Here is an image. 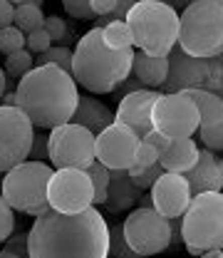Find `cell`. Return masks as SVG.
Returning <instances> with one entry per match:
<instances>
[{
  "label": "cell",
  "instance_id": "2e32d148",
  "mask_svg": "<svg viewBox=\"0 0 223 258\" xmlns=\"http://www.w3.org/2000/svg\"><path fill=\"white\" fill-rule=\"evenodd\" d=\"M159 90H136L131 95L122 97L119 99V107L114 109V122L119 124H127L129 129L136 132L139 139H144L146 132H152V109H154V102L159 99Z\"/></svg>",
  "mask_w": 223,
  "mask_h": 258
},
{
  "label": "cell",
  "instance_id": "5bb4252c",
  "mask_svg": "<svg viewBox=\"0 0 223 258\" xmlns=\"http://www.w3.org/2000/svg\"><path fill=\"white\" fill-rule=\"evenodd\" d=\"M139 137L134 129H129L127 124H109L107 129H102L95 139V159L99 164H104L109 171L114 169H129L134 164L136 149H139Z\"/></svg>",
  "mask_w": 223,
  "mask_h": 258
},
{
  "label": "cell",
  "instance_id": "4316f807",
  "mask_svg": "<svg viewBox=\"0 0 223 258\" xmlns=\"http://www.w3.org/2000/svg\"><path fill=\"white\" fill-rule=\"evenodd\" d=\"M85 171H87V176L92 179V189H95L92 206H104V201H107V189H109V169L95 159Z\"/></svg>",
  "mask_w": 223,
  "mask_h": 258
},
{
  "label": "cell",
  "instance_id": "836d02e7",
  "mask_svg": "<svg viewBox=\"0 0 223 258\" xmlns=\"http://www.w3.org/2000/svg\"><path fill=\"white\" fill-rule=\"evenodd\" d=\"M15 231V211L8 206V201L0 194V243H5Z\"/></svg>",
  "mask_w": 223,
  "mask_h": 258
},
{
  "label": "cell",
  "instance_id": "484cf974",
  "mask_svg": "<svg viewBox=\"0 0 223 258\" xmlns=\"http://www.w3.org/2000/svg\"><path fill=\"white\" fill-rule=\"evenodd\" d=\"M42 23H45L42 8H35V5H28V3H18V5H15V20H13V25H15L18 30H23L28 35L30 30L42 28Z\"/></svg>",
  "mask_w": 223,
  "mask_h": 258
},
{
  "label": "cell",
  "instance_id": "d4e9b609",
  "mask_svg": "<svg viewBox=\"0 0 223 258\" xmlns=\"http://www.w3.org/2000/svg\"><path fill=\"white\" fill-rule=\"evenodd\" d=\"M42 64L60 67L62 72L72 75V50H69L67 45H52V47H47L45 52L35 55V67H42Z\"/></svg>",
  "mask_w": 223,
  "mask_h": 258
},
{
  "label": "cell",
  "instance_id": "8fae6325",
  "mask_svg": "<svg viewBox=\"0 0 223 258\" xmlns=\"http://www.w3.org/2000/svg\"><path fill=\"white\" fill-rule=\"evenodd\" d=\"M152 124L169 139H189L198 132V107L184 92L159 95L152 109Z\"/></svg>",
  "mask_w": 223,
  "mask_h": 258
},
{
  "label": "cell",
  "instance_id": "816d5d0a",
  "mask_svg": "<svg viewBox=\"0 0 223 258\" xmlns=\"http://www.w3.org/2000/svg\"><path fill=\"white\" fill-rule=\"evenodd\" d=\"M218 157V164H221V169H223V154H216Z\"/></svg>",
  "mask_w": 223,
  "mask_h": 258
},
{
  "label": "cell",
  "instance_id": "c3c4849f",
  "mask_svg": "<svg viewBox=\"0 0 223 258\" xmlns=\"http://www.w3.org/2000/svg\"><path fill=\"white\" fill-rule=\"evenodd\" d=\"M23 3H28V5H35V8H42V3H45V0H23Z\"/></svg>",
  "mask_w": 223,
  "mask_h": 258
},
{
  "label": "cell",
  "instance_id": "ffe728a7",
  "mask_svg": "<svg viewBox=\"0 0 223 258\" xmlns=\"http://www.w3.org/2000/svg\"><path fill=\"white\" fill-rule=\"evenodd\" d=\"M198 144L189 139H171V144L159 154V166L166 174H186L198 161Z\"/></svg>",
  "mask_w": 223,
  "mask_h": 258
},
{
  "label": "cell",
  "instance_id": "5b68a950",
  "mask_svg": "<svg viewBox=\"0 0 223 258\" xmlns=\"http://www.w3.org/2000/svg\"><path fill=\"white\" fill-rule=\"evenodd\" d=\"M179 47L193 57L223 55V0H193L181 10Z\"/></svg>",
  "mask_w": 223,
  "mask_h": 258
},
{
  "label": "cell",
  "instance_id": "ee69618b",
  "mask_svg": "<svg viewBox=\"0 0 223 258\" xmlns=\"http://www.w3.org/2000/svg\"><path fill=\"white\" fill-rule=\"evenodd\" d=\"M0 104H5V107H15V90H5V95L0 99Z\"/></svg>",
  "mask_w": 223,
  "mask_h": 258
},
{
  "label": "cell",
  "instance_id": "4dcf8cb0",
  "mask_svg": "<svg viewBox=\"0 0 223 258\" xmlns=\"http://www.w3.org/2000/svg\"><path fill=\"white\" fill-rule=\"evenodd\" d=\"M154 164H159V152L141 139L139 142V149H136V157H134V164L129 166L127 171H129V176H131V174H136V171H141L146 166H154Z\"/></svg>",
  "mask_w": 223,
  "mask_h": 258
},
{
  "label": "cell",
  "instance_id": "6da1fadb",
  "mask_svg": "<svg viewBox=\"0 0 223 258\" xmlns=\"http://www.w3.org/2000/svg\"><path fill=\"white\" fill-rule=\"evenodd\" d=\"M30 258H109V224L99 209L60 214L55 209L35 216L28 231Z\"/></svg>",
  "mask_w": 223,
  "mask_h": 258
},
{
  "label": "cell",
  "instance_id": "f35d334b",
  "mask_svg": "<svg viewBox=\"0 0 223 258\" xmlns=\"http://www.w3.org/2000/svg\"><path fill=\"white\" fill-rule=\"evenodd\" d=\"M136 90H146V87H144V85H141V82H139V80H136L134 75H129L127 80H124V82H122V85H119V87H117V90H114L112 95H114V99L119 102L122 97L131 95V92H136Z\"/></svg>",
  "mask_w": 223,
  "mask_h": 258
},
{
  "label": "cell",
  "instance_id": "cb8c5ba5",
  "mask_svg": "<svg viewBox=\"0 0 223 258\" xmlns=\"http://www.w3.org/2000/svg\"><path fill=\"white\" fill-rule=\"evenodd\" d=\"M32 67H35V55L28 52V50H18V52H10V55H5V62H3V70H5V75L10 77V80H15V82H20L28 72H30Z\"/></svg>",
  "mask_w": 223,
  "mask_h": 258
},
{
  "label": "cell",
  "instance_id": "9a60e30c",
  "mask_svg": "<svg viewBox=\"0 0 223 258\" xmlns=\"http://www.w3.org/2000/svg\"><path fill=\"white\" fill-rule=\"evenodd\" d=\"M149 196H152L154 211H159L166 219H181L193 199L184 174H166V171L154 181V186L149 189Z\"/></svg>",
  "mask_w": 223,
  "mask_h": 258
},
{
  "label": "cell",
  "instance_id": "f1b7e54d",
  "mask_svg": "<svg viewBox=\"0 0 223 258\" xmlns=\"http://www.w3.org/2000/svg\"><path fill=\"white\" fill-rule=\"evenodd\" d=\"M198 139L208 152L223 154V119L213 122V124H206V127H198Z\"/></svg>",
  "mask_w": 223,
  "mask_h": 258
},
{
  "label": "cell",
  "instance_id": "11a10c76",
  "mask_svg": "<svg viewBox=\"0 0 223 258\" xmlns=\"http://www.w3.org/2000/svg\"><path fill=\"white\" fill-rule=\"evenodd\" d=\"M218 258H223V251H221V256H218Z\"/></svg>",
  "mask_w": 223,
  "mask_h": 258
},
{
  "label": "cell",
  "instance_id": "b9f144b4",
  "mask_svg": "<svg viewBox=\"0 0 223 258\" xmlns=\"http://www.w3.org/2000/svg\"><path fill=\"white\" fill-rule=\"evenodd\" d=\"M13 20H15V5H13V3L0 0V28L13 25Z\"/></svg>",
  "mask_w": 223,
  "mask_h": 258
},
{
  "label": "cell",
  "instance_id": "ba28073f",
  "mask_svg": "<svg viewBox=\"0 0 223 258\" xmlns=\"http://www.w3.org/2000/svg\"><path fill=\"white\" fill-rule=\"evenodd\" d=\"M169 72L159 87L161 95H174L184 90H206L216 92L223 82V55L216 57H193L179 45L166 55Z\"/></svg>",
  "mask_w": 223,
  "mask_h": 258
},
{
  "label": "cell",
  "instance_id": "db71d44e",
  "mask_svg": "<svg viewBox=\"0 0 223 258\" xmlns=\"http://www.w3.org/2000/svg\"><path fill=\"white\" fill-rule=\"evenodd\" d=\"M0 184H3V174H0Z\"/></svg>",
  "mask_w": 223,
  "mask_h": 258
},
{
  "label": "cell",
  "instance_id": "ab89813d",
  "mask_svg": "<svg viewBox=\"0 0 223 258\" xmlns=\"http://www.w3.org/2000/svg\"><path fill=\"white\" fill-rule=\"evenodd\" d=\"M90 8L95 13V20H99V18H107L117 10V0H90Z\"/></svg>",
  "mask_w": 223,
  "mask_h": 258
},
{
  "label": "cell",
  "instance_id": "83f0119b",
  "mask_svg": "<svg viewBox=\"0 0 223 258\" xmlns=\"http://www.w3.org/2000/svg\"><path fill=\"white\" fill-rule=\"evenodd\" d=\"M109 256L112 258H144L136 251H131V246L124 238L122 224H109Z\"/></svg>",
  "mask_w": 223,
  "mask_h": 258
},
{
  "label": "cell",
  "instance_id": "d6986e66",
  "mask_svg": "<svg viewBox=\"0 0 223 258\" xmlns=\"http://www.w3.org/2000/svg\"><path fill=\"white\" fill-rule=\"evenodd\" d=\"M69 122L90 129L92 134H99L102 129L114 124V109H109V107H107L104 102H99L95 95H80L77 109H75V114H72Z\"/></svg>",
  "mask_w": 223,
  "mask_h": 258
},
{
  "label": "cell",
  "instance_id": "44dd1931",
  "mask_svg": "<svg viewBox=\"0 0 223 258\" xmlns=\"http://www.w3.org/2000/svg\"><path fill=\"white\" fill-rule=\"evenodd\" d=\"M169 72V60L166 57H154L146 55L141 50H134V60H131V75L146 87V90H159L166 80Z\"/></svg>",
  "mask_w": 223,
  "mask_h": 258
},
{
  "label": "cell",
  "instance_id": "d6a6232c",
  "mask_svg": "<svg viewBox=\"0 0 223 258\" xmlns=\"http://www.w3.org/2000/svg\"><path fill=\"white\" fill-rule=\"evenodd\" d=\"M47 47H52V40H50V35L45 28H37V30H30L25 35V50L32 52V55H40V52H45Z\"/></svg>",
  "mask_w": 223,
  "mask_h": 258
},
{
  "label": "cell",
  "instance_id": "e0dca14e",
  "mask_svg": "<svg viewBox=\"0 0 223 258\" xmlns=\"http://www.w3.org/2000/svg\"><path fill=\"white\" fill-rule=\"evenodd\" d=\"M184 179L189 181L191 194H206V191H223V169L218 164V157L208 149L198 152V161L193 164L184 174Z\"/></svg>",
  "mask_w": 223,
  "mask_h": 258
},
{
  "label": "cell",
  "instance_id": "7402d4cb",
  "mask_svg": "<svg viewBox=\"0 0 223 258\" xmlns=\"http://www.w3.org/2000/svg\"><path fill=\"white\" fill-rule=\"evenodd\" d=\"M184 95L191 97L193 104L198 107V127L223 119V99L218 95L206 92V90H184Z\"/></svg>",
  "mask_w": 223,
  "mask_h": 258
},
{
  "label": "cell",
  "instance_id": "7bdbcfd3",
  "mask_svg": "<svg viewBox=\"0 0 223 258\" xmlns=\"http://www.w3.org/2000/svg\"><path fill=\"white\" fill-rule=\"evenodd\" d=\"M171 224V246H179L181 241V219H169Z\"/></svg>",
  "mask_w": 223,
  "mask_h": 258
},
{
  "label": "cell",
  "instance_id": "f5cc1de1",
  "mask_svg": "<svg viewBox=\"0 0 223 258\" xmlns=\"http://www.w3.org/2000/svg\"><path fill=\"white\" fill-rule=\"evenodd\" d=\"M5 3H13V5H18V3H23V0H5Z\"/></svg>",
  "mask_w": 223,
  "mask_h": 258
},
{
  "label": "cell",
  "instance_id": "603a6c76",
  "mask_svg": "<svg viewBox=\"0 0 223 258\" xmlns=\"http://www.w3.org/2000/svg\"><path fill=\"white\" fill-rule=\"evenodd\" d=\"M102 40L109 50H131L134 47L131 32H129V25L124 20H114V23L102 25Z\"/></svg>",
  "mask_w": 223,
  "mask_h": 258
},
{
  "label": "cell",
  "instance_id": "60d3db41",
  "mask_svg": "<svg viewBox=\"0 0 223 258\" xmlns=\"http://www.w3.org/2000/svg\"><path fill=\"white\" fill-rule=\"evenodd\" d=\"M144 142H146V144H152V147H154L159 154L164 152V149H166V147H169V144H171V139H169L166 134H161L159 129H152V132H146V134H144Z\"/></svg>",
  "mask_w": 223,
  "mask_h": 258
},
{
  "label": "cell",
  "instance_id": "7dc6e473",
  "mask_svg": "<svg viewBox=\"0 0 223 258\" xmlns=\"http://www.w3.org/2000/svg\"><path fill=\"white\" fill-rule=\"evenodd\" d=\"M221 251H223V248H211V251H203L198 258H218V256H221Z\"/></svg>",
  "mask_w": 223,
  "mask_h": 258
},
{
  "label": "cell",
  "instance_id": "4fadbf2b",
  "mask_svg": "<svg viewBox=\"0 0 223 258\" xmlns=\"http://www.w3.org/2000/svg\"><path fill=\"white\" fill-rule=\"evenodd\" d=\"M32 134V122L18 107L0 104V174L10 171L20 161H28Z\"/></svg>",
  "mask_w": 223,
  "mask_h": 258
},
{
  "label": "cell",
  "instance_id": "1f68e13d",
  "mask_svg": "<svg viewBox=\"0 0 223 258\" xmlns=\"http://www.w3.org/2000/svg\"><path fill=\"white\" fill-rule=\"evenodd\" d=\"M42 28L47 30L52 45H64L69 40V28H67V23H64L62 18H57V15H47L45 23H42Z\"/></svg>",
  "mask_w": 223,
  "mask_h": 258
},
{
  "label": "cell",
  "instance_id": "f6af8a7d",
  "mask_svg": "<svg viewBox=\"0 0 223 258\" xmlns=\"http://www.w3.org/2000/svg\"><path fill=\"white\" fill-rule=\"evenodd\" d=\"M161 3H166V5H171L174 10H184L189 3H193V0H161Z\"/></svg>",
  "mask_w": 223,
  "mask_h": 258
},
{
  "label": "cell",
  "instance_id": "52a82bcc",
  "mask_svg": "<svg viewBox=\"0 0 223 258\" xmlns=\"http://www.w3.org/2000/svg\"><path fill=\"white\" fill-rule=\"evenodd\" d=\"M181 241L191 256L223 248V191L193 196L181 216Z\"/></svg>",
  "mask_w": 223,
  "mask_h": 258
},
{
  "label": "cell",
  "instance_id": "8992f818",
  "mask_svg": "<svg viewBox=\"0 0 223 258\" xmlns=\"http://www.w3.org/2000/svg\"><path fill=\"white\" fill-rule=\"evenodd\" d=\"M52 164L47 161H20L10 171L3 174L0 194L13 211L40 216L50 209L47 204V186L52 179Z\"/></svg>",
  "mask_w": 223,
  "mask_h": 258
},
{
  "label": "cell",
  "instance_id": "bcb514c9",
  "mask_svg": "<svg viewBox=\"0 0 223 258\" xmlns=\"http://www.w3.org/2000/svg\"><path fill=\"white\" fill-rule=\"evenodd\" d=\"M5 87H8V75H5V70L0 67V99L5 95Z\"/></svg>",
  "mask_w": 223,
  "mask_h": 258
},
{
  "label": "cell",
  "instance_id": "681fc988",
  "mask_svg": "<svg viewBox=\"0 0 223 258\" xmlns=\"http://www.w3.org/2000/svg\"><path fill=\"white\" fill-rule=\"evenodd\" d=\"M0 258H20V256H15V253H8V251H0Z\"/></svg>",
  "mask_w": 223,
  "mask_h": 258
},
{
  "label": "cell",
  "instance_id": "30bf717a",
  "mask_svg": "<svg viewBox=\"0 0 223 258\" xmlns=\"http://www.w3.org/2000/svg\"><path fill=\"white\" fill-rule=\"evenodd\" d=\"M124 238L139 256H159L171 248V224L152 206H139L122 224Z\"/></svg>",
  "mask_w": 223,
  "mask_h": 258
},
{
  "label": "cell",
  "instance_id": "7a4b0ae2",
  "mask_svg": "<svg viewBox=\"0 0 223 258\" xmlns=\"http://www.w3.org/2000/svg\"><path fill=\"white\" fill-rule=\"evenodd\" d=\"M80 90L72 75L60 67H32L18 82L15 107L32 122L35 129H52L72 119Z\"/></svg>",
  "mask_w": 223,
  "mask_h": 258
},
{
  "label": "cell",
  "instance_id": "277c9868",
  "mask_svg": "<svg viewBox=\"0 0 223 258\" xmlns=\"http://www.w3.org/2000/svg\"><path fill=\"white\" fill-rule=\"evenodd\" d=\"M124 23L134 47L146 55L166 57L179 45V13L161 0H136Z\"/></svg>",
  "mask_w": 223,
  "mask_h": 258
},
{
  "label": "cell",
  "instance_id": "f907efd6",
  "mask_svg": "<svg viewBox=\"0 0 223 258\" xmlns=\"http://www.w3.org/2000/svg\"><path fill=\"white\" fill-rule=\"evenodd\" d=\"M213 95H218V97H221V99H223V82H221V87H218V90H216Z\"/></svg>",
  "mask_w": 223,
  "mask_h": 258
},
{
  "label": "cell",
  "instance_id": "9c48e42d",
  "mask_svg": "<svg viewBox=\"0 0 223 258\" xmlns=\"http://www.w3.org/2000/svg\"><path fill=\"white\" fill-rule=\"evenodd\" d=\"M95 139L97 134L75 122L52 127L47 134V159L52 169H87L95 161Z\"/></svg>",
  "mask_w": 223,
  "mask_h": 258
},
{
  "label": "cell",
  "instance_id": "7c38bea8",
  "mask_svg": "<svg viewBox=\"0 0 223 258\" xmlns=\"http://www.w3.org/2000/svg\"><path fill=\"white\" fill-rule=\"evenodd\" d=\"M92 179L85 169H55L50 186H47V204L60 214H80L92 206Z\"/></svg>",
  "mask_w": 223,
  "mask_h": 258
},
{
  "label": "cell",
  "instance_id": "e575fe53",
  "mask_svg": "<svg viewBox=\"0 0 223 258\" xmlns=\"http://www.w3.org/2000/svg\"><path fill=\"white\" fill-rule=\"evenodd\" d=\"M161 174H164V169H161L159 164H154V166H146V169L131 174V181H134V186H136L139 191H144V189H152V186H154V181L159 179Z\"/></svg>",
  "mask_w": 223,
  "mask_h": 258
},
{
  "label": "cell",
  "instance_id": "d590c367",
  "mask_svg": "<svg viewBox=\"0 0 223 258\" xmlns=\"http://www.w3.org/2000/svg\"><path fill=\"white\" fill-rule=\"evenodd\" d=\"M62 8L77 20H95V13L90 8V0H60Z\"/></svg>",
  "mask_w": 223,
  "mask_h": 258
},
{
  "label": "cell",
  "instance_id": "8d00e7d4",
  "mask_svg": "<svg viewBox=\"0 0 223 258\" xmlns=\"http://www.w3.org/2000/svg\"><path fill=\"white\" fill-rule=\"evenodd\" d=\"M28 159L30 161H47V134H42V132H37V129H35Z\"/></svg>",
  "mask_w": 223,
  "mask_h": 258
},
{
  "label": "cell",
  "instance_id": "3957f363",
  "mask_svg": "<svg viewBox=\"0 0 223 258\" xmlns=\"http://www.w3.org/2000/svg\"><path fill=\"white\" fill-rule=\"evenodd\" d=\"M131 60L134 50H109L95 25L72 50V77L90 95H112L131 75Z\"/></svg>",
  "mask_w": 223,
  "mask_h": 258
},
{
  "label": "cell",
  "instance_id": "f546056e",
  "mask_svg": "<svg viewBox=\"0 0 223 258\" xmlns=\"http://www.w3.org/2000/svg\"><path fill=\"white\" fill-rule=\"evenodd\" d=\"M18 50H25V32L18 30L15 25L0 28V55H10Z\"/></svg>",
  "mask_w": 223,
  "mask_h": 258
},
{
  "label": "cell",
  "instance_id": "ac0fdd59",
  "mask_svg": "<svg viewBox=\"0 0 223 258\" xmlns=\"http://www.w3.org/2000/svg\"><path fill=\"white\" fill-rule=\"evenodd\" d=\"M139 199H141V191L134 186L127 169L109 171V189H107V201H104V209L109 214H122V211L134 209Z\"/></svg>",
  "mask_w": 223,
  "mask_h": 258
},
{
  "label": "cell",
  "instance_id": "74e56055",
  "mask_svg": "<svg viewBox=\"0 0 223 258\" xmlns=\"http://www.w3.org/2000/svg\"><path fill=\"white\" fill-rule=\"evenodd\" d=\"M3 251L15 253V256H20V258H30L28 256V233H13V236L5 241Z\"/></svg>",
  "mask_w": 223,
  "mask_h": 258
}]
</instances>
